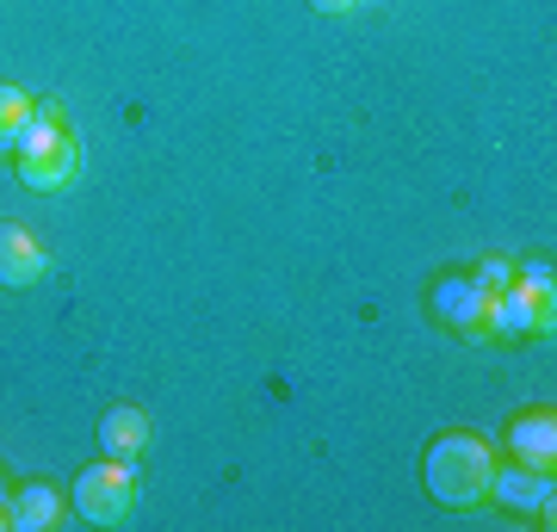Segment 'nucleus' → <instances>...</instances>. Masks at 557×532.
<instances>
[{"label": "nucleus", "mask_w": 557, "mask_h": 532, "mask_svg": "<svg viewBox=\"0 0 557 532\" xmlns=\"http://www.w3.org/2000/svg\"><path fill=\"white\" fill-rule=\"evenodd\" d=\"M0 527H7V502H0Z\"/></svg>", "instance_id": "2eb2a0df"}, {"label": "nucleus", "mask_w": 557, "mask_h": 532, "mask_svg": "<svg viewBox=\"0 0 557 532\" xmlns=\"http://www.w3.org/2000/svg\"><path fill=\"white\" fill-rule=\"evenodd\" d=\"M7 495H13V490H7V483H0V502H7Z\"/></svg>", "instance_id": "dca6fc26"}, {"label": "nucleus", "mask_w": 557, "mask_h": 532, "mask_svg": "<svg viewBox=\"0 0 557 532\" xmlns=\"http://www.w3.org/2000/svg\"><path fill=\"white\" fill-rule=\"evenodd\" d=\"M57 520H62V490H57V483H25V490L7 495V527L50 532Z\"/></svg>", "instance_id": "9d476101"}, {"label": "nucleus", "mask_w": 557, "mask_h": 532, "mask_svg": "<svg viewBox=\"0 0 557 532\" xmlns=\"http://www.w3.org/2000/svg\"><path fill=\"white\" fill-rule=\"evenodd\" d=\"M75 161L81 156H75V137L62 131V112L57 106H38L32 124L13 137V168H20V180L32 193H57V186L75 180Z\"/></svg>", "instance_id": "f03ea898"}, {"label": "nucleus", "mask_w": 557, "mask_h": 532, "mask_svg": "<svg viewBox=\"0 0 557 532\" xmlns=\"http://www.w3.org/2000/svg\"><path fill=\"white\" fill-rule=\"evenodd\" d=\"M508 453H515V465H527V471H552L557 465V421H552V409L520 415L515 428H508Z\"/></svg>", "instance_id": "1a4fd4ad"}, {"label": "nucleus", "mask_w": 557, "mask_h": 532, "mask_svg": "<svg viewBox=\"0 0 557 532\" xmlns=\"http://www.w3.org/2000/svg\"><path fill=\"white\" fill-rule=\"evenodd\" d=\"M471 279H478L483 292H508V285H515V260H483Z\"/></svg>", "instance_id": "f8f14e48"}, {"label": "nucleus", "mask_w": 557, "mask_h": 532, "mask_svg": "<svg viewBox=\"0 0 557 532\" xmlns=\"http://www.w3.org/2000/svg\"><path fill=\"white\" fill-rule=\"evenodd\" d=\"M44 267H50V248L25 223H0V285L7 292H25V285L44 279Z\"/></svg>", "instance_id": "39448f33"}, {"label": "nucleus", "mask_w": 557, "mask_h": 532, "mask_svg": "<svg viewBox=\"0 0 557 532\" xmlns=\"http://www.w3.org/2000/svg\"><path fill=\"white\" fill-rule=\"evenodd\" d=\"M490 471H496V446L478 434H440L421 458V477H428V495L440 508H478L490 495Z\"/></svg>", "instance_id": "f257e3e1"}, {"label": "nucleus", "mask_w": 557, "mask_h": 532, "mask_svg": "<svg viewBox=\"0 0 557 532\" xmlns=\"http://www.w3.org/2000/svg\"><path fill=\"white\" fill-rule=\"evenodd\" d=\"M428 310H434V322H446L458 335H478L483 310H490V292H483L478 279H440L434 292H428Z\"/></svg>", "instance_id": "423d86ee"}, {"label": "nucleus", "mask_w": 557, "mask_h": 532, "mask_svg": "<svg viewBox=\"0 0 557 532\" xmlns=\"http://www.w3.org/2000/svg\"><path fill=\"white\" fill-rule=\"evenodd\" d=\"M32 112H38V99L13 81H0V161H13V137L32 124Z\"/></svg>", "instance_id": "9b49d317"}, {"label": "nucleus", "mask_w": 557, "mask_h": 532, "mask_svg": "<svg viewBox=\"0 0 557 532\" xmlns=\"http://www.w3.org/2000/svg\"><path fill=\"white\" fill-rule=\"evenodd\" d=\"M483 329H496V335H508V341H520V335H552V292H527V285L490 292Z\"/></svg>", "instance_id": "20e7f679"}, {"label": "nucleus", "mask_w": 557, "mask_h": 532, "mask_svg": "<svg viewBox=\"0 0 557 532\" xmlns=\"http://www.w3.org/2000/svg\"><path fill=\"white\" fill-rule=\"evenodd\" d=\"M515 285H527V292H552V267H545V260H520Z\"/></svg>", "instance_id": "ddd939ff"}, {"label": "nucleus", "mask_w": 557, "mask_h": 532, "mask_svg": "<svg viewBox=\"0 0 557 532\" xmlns=\"http://www.w3.org/2000/svg\"><path fill=\"white\" fill-rule=\"evenodd\" d=\"M69 495H75V514L87 520V527H119L124 514H131V502H137V477H131L124 458L100 453V465H87Z\"/></svg>", "instance_id": "7ed1b4c3"}, {"label": "nucleus", "mask_w": 557, "mask_h": 532, "mask_svg": "<svg viewBox=\"0 0 557 532\" xmlns=\"http://www.w3.org/2000/svg\"><path fill=\"white\" fill-rule=\"evenodd\" d=\"M310 7H317V13H329V20H335V13H354L359 0H310Z\"/></svg>", "instance_id": "4468645a"}, {"label": "nucleus", "mask_w": 557, "mask_h": 532, "mask_svg": "<svg viewBox=\"0 0 557 532\" xmlns=\"http://www.w3.org/2000/svg\"><path fill=\"white\" fill-rule=\"evenodd\" d=\"M149 440H156L149 415L131 409V403H112V409L100 415V453H106V458H124V465H137V458L149 453Z\"/></svg>", "instance_id": "6e6552de"}, {"label": "nucleus", "mask_w": 557, "mask_h": 532, "mask_svg": "<svg viewBox=\"0 0 557 532\" xmlns=\"http://www.w3.org/2000/svg\"><path fill=\"white\" fill-rule=\"evenodd\" d=\"M490 495L515 514H552V471H527V465H496Z\"/></svg>", "instance_id": "0eeeda50"}]
</instances>
